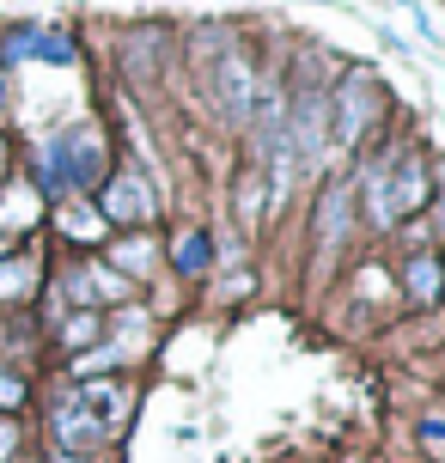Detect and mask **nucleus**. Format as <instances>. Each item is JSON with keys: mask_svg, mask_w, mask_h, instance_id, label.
<instances>
[{"mask_svg": "<svg viewBox=\"0 0 445 463\" xmlns=\"http://www.w3.org/2000/svg\"><path fill=\"white\" fill-rule=\"evenodd\" d=\"M238 220H244V226L262 220V177H244V184H238Z\"/></svg>", "mask_w": 445, "mask_h": 463, "instance_id": "9b49d317", "label": "nucleus"}, {"mask_svg": "<svg viewBox=\"0 0 445 463\" xmlns=\"http://www.w3.org/2000/svg\"><path fill=\"white\" fill-rule=\"evenodd\" d=\"M98 208L110 213V220H128V226H135V220L153 213V195H147L141 177H117V184H104V202H98Z\"/></svg>", "mask_w": 445, "mask_h": 463, "instance_id": "20e7f679", "label": "nucleus"}, {"mask_svg": "<svg viewBox=\"0 0 445 463\" xmlns=\"http://www.w3.org/2000/svg\"><path fill=\"white\" fill-rule=\"evenodd\" d=\"M366 116H373V86H366V80H348V86L336 92V140L348 146V140L366 128Z\"/></svg>", "mask_w": 445, "mask_h": 463, "instance_id": "7ed1b4c3", "label": "nucleus"}, {"mask_svg": "<svg viewBox=\"0 0 445 463\" xmlns=\"http://www.w3.org/2000/svg\"><path fill=\"white\" fill-rule=\"evenodd\" d=\"M24 402V384L19 378H6V372H0V409H19Z\"/></svg>", "mask_w": 445, "mask_h": 463, "instance_id": "ddd939ff", "label": "nucleus"}, {"mask_svg": "<svg viewBox=\"0 0 445 463\" xmlns=\"http://www.w3.org/2000/svg\"><path fill=\"white\" fill-rule=\"evenodd\" d=\"M104 439H110V433H104V427H98V420L86 415L73 396L55 409V451H68V458H73V451H98Z\"/></svg>", "mask_w": 445, "mask_h": 463, "instance_id": "f03ea898", "label": "nucleus"}, {"mask_svg": "<svg viewBox=\"0 0 445 463\" xmlns=\"http://www.w3.org/2000/svg\"><path fill=\"white\" fill-rule=\"evenodd\" d=\"M73 402H80V409H86V415H92L104 433H110V427L128 415V391H122V384H92V391H80Z\"/></svg>", "mask_w": 445, "mask_h": 463, "instance_id": "423d86ee", "label": "nucleus"}, {"mask_svg": "<svg viewBox=\"0 0 445 463\" xmlns=\"http://www.w3.org/2000/svg\"><path fill=\"white\" fill-rule=\"evenodd\" d=\"M49 463H73V458H68V451H55V458H49Z\"/></svg>", "mask_w": 445, "mask_h": 463, "instance_id": "f3484780", "label": "nucleus"}, {"mask_svg": "<svg viewBox=\"0 0 445 463\" xmlns=\"http://www.w3.org/2000/svg\"><path fill=\"white\" fill-rule=\"evenodd\" d=\"M147 250H153L147 238H128V244H117V262H122V269H135V275H147V262H153Z\"/></svg>", "mask_w": 445, "mask_h": 463, "instance_id": "f8f14e48", "label": "nucleus"}, {"mask_svg": "<svg viewBox=\"0 0 445 463\" xmlns=\"http://www.w3.org/2000/svg\"><path fill=\"white\" fill-rule=\"evenodd\" d=\"M427 208H433V220H440V238H445V171H440V195H433Z\"/></svg>", "mask_w": 445, "mask_h": 463, "instance_id": "2eb2a0df", "label": "nucleus"}, {"mask_svg": "<svg viewBox=\"0 0 445 463\" xmlns=\"http://www.w3.org/2000/svg\"><path fill=\"white\" fill-rule=\"evenodd\" d=\"M384 195H391V220H397V213H421L427 208V165L415 159V153H402L397 171L384 177Z\"/></svg>", "mask_w": 445, "mask_h": 463, "instance_id": "f257e3e1", "label": "nucleus"}, {"mask_svg": "<svg viewBox=\"0 0 445 463\" xmlns=\"http://www.w3.org/2000/svg\"><path fill=\"white\" fill-rule=\"evenodd\" d=\"M13 445H19V439H13V427H0V463H6V451H13Z\"/></svg>", "mask_w": 445, "mask_h": 463, "instance_id": "dca6fc26", "label": "nucleus"}, {"mask_svg": "<svg viewBox=\"0 0 445 463\" xmlns=\"http://www.w3.org/2000/svg\"><path fill=\"white\" fill-rule=\"evenodd\" d=\"M208 256H213L208 232H189L184 244H177V269H184V275H202V269H208Z\"/></svg>", "mask_w": 445, "mask_h": 463, "instance_id": "9d476101", "label": "nucleus"}, {"mask_svg": "<svg viewBox=\"0 0 445 463\" xmlns=\"http://www.w3.org/2000/svg\"><path fill=\"white\" fill-rule=\"evenodd\" d=\"M220 98H226L232 116L257 104V80H251V61L244 55H220Z\"/></svg>", "mask_w": 445, "mask_h": 463, "instance_id": "39448f33", "label": "nucleus"}, {"mask_svg": "<svg viewBox=\"0 0 445 463\" xmlns=\"http://www.w3.org/2000/svg\"><path fill=\"white\" fill-rule=\"evenodd\" d=\"M348 213H354V189L336 184L324 195V208H317V244H336V238H342V226H348Z\"/></svg>", "mask_w": 445, "mask_h": 463, "instance_id": "0eeeda50", "label": "nucleus"}, {"mask_svg": "<svg viewBox=\"0 0 445 463\" xmlns=\"http://www.w3.org/2000/svg\"><path fill=\"white\" fill-rule=\"evenodd\" d=\"M421 445L433 451V458H445V427H421Z\"/></svg>", "mask_w": 445, "mask_h": 463, "instance_id": "4468645a", "label": "nucleus"}, {"mask_svg": "<svg viewBox=\"0 0 445 463\" xmlns=\"http://www.w3.org/2000/svg\"><path fill=\"white\" fill-rule=\"evenodd\" d=\"M402 287H409V293L427 305L433 293H440V262H433V256H415V262L402 269Z\"/></svg>", "mask_w": 445, "mask_h": 463, "instance_id": "1a4fd4ad", "label": "nucleus"}, {"mask_svg": "<svg viewBox=\"0 0 445 463\" xmlns=\"http://www.w3.org/2000/svg\"><path fill=\"white\" fill-rule=\"evenodd\" d=\"M13 49H37V61H68L73 55V43L68 37H55V31H19V37H13Z\"/></svg>", "mask_w": 445, "mask_h": 463, "instance_id": "6e6552de", "label": "nucleus"}]
</instances>
